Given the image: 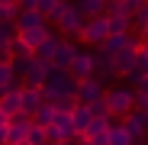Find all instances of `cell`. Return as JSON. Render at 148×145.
I'll use <instances>...</instances> for the list:
<instances>
[{"label":"cell","instance_id":"1","mask_svg":"<svg viewBox=\"0 0 148 145\" xmlns=\"http://www.w3.org/2000/svg\"><path fill=\"white\" fill-rule=\"evenodd\" d=\"M48 19L58 26V36H64V39H71V36H77L81 32V26H84V13H81V7L77 3H68V0H58V7L48 13Z\"/></svg>","mask_w":148,"mask_h":145},{"label":"cell","instance_id":"2","mask_svg":"<svg viewBox=\"0 0 148 145\" xmlns=\"http://www.w3.org/2000/svg\"><path fill=\"white\" fill-rule=\"evenodd\" d=\"M74 87H77V81H74L64 68H48L45 74V84H42V97L45 100H58V97H74Z\"/></svg>","mask_w":148,"mask_h":145},{"label":"cell","instance_id":"3","mask_svg":"<svg viewBox=\"0 0 148 145\" xmlns=\"http://www.w3.org/2000/svg\"><path fill=\"white\" fill-rule=\"evenodd\" d=\"M103 103L113 119H122L135 110V90L132 87H106L103 90Z\"/></svg>","mask_w":148,"mask_h":145},{"label":"cell","instance_id":"4","mask_svg":"<svg viewBox=\"0 0 148 145\" xmlns=\"http://www.w3.org/2000/svg\"><path fill=\"white\" fill-rule=\"evenodd\" d=\"M13 68H16L19 87H36V90H42L45 74H48V65H45V61H39L36 55H29V58H23V61H13Z\"/></svg>","mask_w":148,"mask_h":145},{"label":"cell","instance_id":"5","mask_svg":"<svg viewBox=\"0 0 148 145\" xmlns=\"http://www.w3.org/2000/svg\"><path fill=\"white\" fill-rule=\"evenodd\" d=\"M106 36H110V29H106V19H103V16H87L84 26H81V32H77V39H84L87 48H90V45H100Z\"/></svg>","mask_w":148,"mask_h":145},{"label":"cell","instance_id":"6","mask_svg":"<svg viewBox=\"0 0 148 145\" xmlns=\"http://www.w3.org/2000/svg\"><path fill=\"white\" fill-rule=\"evenodd\" d=\"M138 42H142V39H138L135 32H119V36H106L100 45H97V52H103L106 58H113V55H119L122 48H129V45L138 48Z\"/></svg>","mask_w":148,"mask_h":145},{"label":"cell","instance_id":"7","mask_svg":"<svg viewBox=\"0 0 148 145\" xmlns=\"http://www.w3.org/2000/svg\"><path fill=\"white\" fill-rule=\"evenodd\" d=\"M68 74L74 81L93 78V52H90V48H77V52H74V61L68 65Z\"/></svg>","mask_w":148,"mask_h":145},{"label":"cell","instance_id":"8","mask_svg":"<svg viewBox=\"0 0 148 145\" xmlns=\"http://www.w3.org/2000/svg\"><path fill=\"white\" fill-rule=\"evenodd\" d=\"M29 126H32V116H26V113L10 116V123H7V145H23Z\"/></svg>","mask_w":148,"mask_h":145},{"label":"cell","instance_id":"9","mask_svg":"<svg viewBox=\"0 0 148 145\" xmlns=\"http://www.w3.org/2000/svg\"><path fill=\"white\" fill-rule=\"evenodd\" d=\"M103 84L100 81H97V78H84V81H77V87H74V100H77V103H93V100H100V97H103Z\"/></svg>","mask_w":148,"mask_h":145},{"label":"cell","instance_id":"10","mask_svg":"<svg viewBox=\"0 0 148 145\" xmlns=\"http://www.w3.org/2000/svg\"><path fill=\"white\" fill-rule=\"evenodd\" d=\"M119 123L126 126V132H129L135 142H145V135H148V113H142V110H132L129 116H122Z\"/></svg>","mask_w":148,"mask_h":145},{"label":"cell","instance_id":"11","mask_svg":"<svg viewBox=\"0 0 148 145\" xmlns=\"http://www.w3.org/2000/svg\"><path fill=\"white\" fill-rule=\"evenodd\" d=\"M93 78L100 81L103 87L110 81H116V68H113V58H106L103 52H93Z\"/></svg>","mask_w":148,"mask_h":145},{"label":"cell","instance_id":"12","mask_svg":"<svg viewBox=\"0 0 148 145\" xmlns=\"http://www.w3.org/2000/svg\"><path fill=\"white\" fill-rule=\"evenodd\" d=\"M74 52H77V45H74L71 39H58V48H55V55H52V65H48V68H64L68 71V65L74 61Z\"/></svg>","mask_w":148,"mask_h":145},{"label":"cell","instance_id":"13","mask_svg":"<svg viewBox=\"0 0 148 145\" xmlns=\"http://www.w3.org/2000/svg\"><path fill=\"white\" fill-rule=\"evenodd\" d=\"M135 55H138V48H135V45H129V48H122L119 55H113L116 78H129V74H132V68H135Z\"/></svg>","mask_w":148,"mask_h":145},{"label":"cell","instance_id":"14","mask_svg":"<svg viewBox=\"0 0 148 145\" xmlns=\"http://www.w3.org/2000/svg\"><path fill=\"white\" fill-rule=\"evenodd\" d=\"M0 113H3L7 119L16 116V113H23V103H19V84L10 87L7 93H0Z\"/></svg>","mask_w":148,"mask_h":145},{"label":"cell","instance_id":"15","mask_svg":"<svg viewBox=\"0 0 148 145\" xmlns=\"http://www.w3.org/2000/svg\"><path fill=\"white\" fill-rule=\"evenodd\" d=\"M48 32H52V29H48V23H42V26H36V29H23V32H16V42H23L29 52H36V45H39Z\"/></svg>","mask_w":148,"mask_h":145},{"label":"cell","instance_id":"16","mask_svg":"<svg viewBox=\"0 0 148 145\" xmlns=\"http://www.w3.org/2000/svg\"><path fill=\"white\" fill-rule=\"evenodd\" d=\"M42 90H36V87H19V103H23V113L26 116H32L39 107H42Z\"/></svg>","mask_w":148,"mask_h":145},{"label":"cell","instance_id":"17","mask_svg":"<svg viewBox=\"0 0 148 145\" xmlns=\"http://www.w3.org/2000/svg\"><path fill=\"white\" fill-rule=\"evenodd\" d=\"M71 123H74V132L84 135V132H87V126L93 123L90 107H87V103H74V110H71Z\"/></svg>","mask_w":148,"mask_h":145},{"label":"cell","instance_id":"18","mask_svg":"<svg viewBox=\"0 0 148 145\" xmlns=\"http://www.w3.org/2000/svg\"><path fill=\"white\" fill-rule=\"evenodd\" d=\"M58 39H61L58 32H48V36L36 45V52H32V55H36L39 61H45V65H52V55H55V48H58Z\"/></svg>","mask_w":148,"mask_h":145},{"label":"cell","instance_id":"19","mask_svg":"<svg viewBox=\"0 0 148 145\" xmlns=\"http://www.w3.org/2000/svg\"><path fill=\"white\" fill-rule=\"evenodd\" d=\"M19 78H16V68L10 58H0V93H7L10 87H16Z\"/></svg>","mask_w":148,"mask_h":145},{"label":"cell","instance_id":"20","mask_svg":"<svg viewBox=\"0 0 148 145\" xmlns=\"http://www.w3.org/2000/svg\"><path fill=\"white\" fill-rule=\"evenodd\" d=\"M42 23H48V19H42L36 10H19V16L13 19V29L23 32V29H36V26H42Z\"/></svg>","mask_w":148,"mask_h":145},{"label":"cell","instance_id":"21","mask_svg":"<svg viewBox=\"0 0 148 145\" xmlns=\"http://www.w3.org/2000/svg\"><path fill=\"white\" fill-rule=\"evenodd\" d=\"M135 139L126 132L122 123H110V132H106V145H132Z\"/></svg>","mask_w":148,"mask_h":145},{"label":"cell","instance_id":"22","mask_svg":"<svg viewBox=\"0 0 148 145\" xmlns=\"http://www.w3.org/2000/svg\"><path fill=\"white\" fill-rule=\"evenodd\" d=\"M110 123H116L113 116H103V119H93V123L87 126V132H84V139H106V132H110Z\"/></svg>","mask_w":148,"mask_h":145},{"label":"cell","instance_id":"23","mask_svg":"<svg viewBox=\"0 0 148 145\" xmlns=\"http://www.w3.org/2000/svg\"><path fill=\"white\" fill-rule=\"evenodd\" d=\"M52 119H55V107L48 103V100H42V107H39V110L32 113V123L45 129V126H52Z\"/></svg>","mask_w":148,"mask_h":145},{"label":"cell","instance_id":"24","mask_svg":"<svg viewBox=\"0 0 148 145\" xmlns=\"http://www.w3.org/2000/svg\"><path fill=\"white\" fill-rule=\"evenodd\" d=\"M74 3L81 7L84 16H103V10H106L110 0H74Z\"/></svg>","mask_w":148,"mask_h":145},{"label":"cell","instance_id":"25","mask_svg":"<svg viewBox=\"0 0 148 145\" xmlns=\"http://www.w3.org/2000/svg\"><path fill=\"white\" fill-rule=\"evenodd\" d=\"M26 145H48V142H45V129L32 123V126H29V132H26Z\"/></svg>","mask_w":148,"mask_h":145},{"label":"cell","instance_id":"26","mask_svg":"<svg viewBox=\"0 0 148 145\" xmlns=\"http://www.w3.org/2000/svg\"><path fill=\"white\" fill-rule=\"evenodd\" d=\"M55 7H58V0H36V13L42 19H48V13H52Z\"/></svg>","mask_w":148,"mask_h":145},{"label":"cell","instance_id":"27","mask_svg":"<svg viewBox=\"0 0 148 145\" xmlns=\"http://www.w3.org/2000/svg\"><path fill=\"white\" fill-rule=\"evenodd\" d=\"M129 81H132L135 93H148V74H138V78H129Z\"/></svg>","mask_w":148,"mask_h":145},{"label":"cell","instance_id":"28","mask_svg":"<svg viewBox=\"0 0 148 145\" xmlns=\"http://www.w3.org/2000/svg\"><path fill=\"white\" fill-rule=\"evenodd\" d=\"M90 113H93V119H103V116H110V113H106V103H103V97L90 103Z\"/></svg>","mask_w":148,"mask_h":145},{"label":"cell","instance_id":"29","mask_svg":"<svg viewBox=\"0 0 148 145\" xmlns=\"http://www.w3.org/2000/svg\"><path fill=\"white\" fill-rule=\"evenodd\" d=\"M119 3H122V10H126V13L132 16L138 7H145V3H148V0H119Z\"/></svg>","mask_w":148,"mask_h":145},{"label":"cell","instance_id":"30","mask_svg":"<svg viewBox=\"0 0 148 145\" xmlns=\"http://www.w3.org/2000/svg\"><path fill=\"white\" fill-rule=\"evenodd\" d=\"M135 110L148 113V93H135Z\"/></svg>","mask_w":148,"mask_h":145},{"label":"cell","instance_id":"31","mask_svg":"<svg viewBox=\"0 0 148 145\" xmlns=\"http://www.w3.org/2000/svg\"><path fill=\"white\" fill-rule=\"evenodd\" d=\"M7 123H10V119L0 113V145H7Z\"/></svg>","mask_w":148,"mask_h":145},{"label":"cell","instance_id":"32","mask_svg":"<svg viewBox=\"0 0 148 145\" xmlns=\"http://www.w3.org/2000/svg\"><path fill=\"white\" fill-rule=\"evenodd\" d=\"M19 10H36V0H16Z\"/></svg>","mask_w":148,"mask_h":145},{"label":"cell","instance_id":"33","mask_svg":"<svg viewBox=\"0 0 148 145\" xmlns=\"http://www.w3.org/2000/svg\"><path fill=\"white\" fill-rule=\"evenodd\" d=\"M138 55H142V58H145V61H148V42H145V39H142V42H138Z\"/></svg>","mask_w":148,"mask_h":145},{"label":"cell","instance_id":"34","mask_svg":"<svg viewBox=\"0 0 148 145\" xmlns=\"http://www.w3.org/2000/svg\"><path fill=\"white\" fill-rule=\"evenodd\" d=\"M0 7H16V0H0Z\"/></svg>","mask_w":148,"mask_h":145},{"label":"cell","instance_id":"35","mask_svg":"<svg viewBox=\"0 0 148 145\" xmlns=\"http://www.w3.org/2000/svg\"><path fill=\"white\" fill-rule=\"evenodd\" d=\"M138 36H142V39H145V42H148V26H145V29H142V32H138Z\"/></svg>","mask_w":148,"mask_h":145},{"label":"cell","instance_id":"36","mask_svg":"<svg viewBox=\"0 0 148 145\" xmlns=\"http://www.w3.org/2000/svg\"><path fill=\"white\" fill-rule=\"evenodd\" d=\"M132 145H148V142H132Z\"/></svg>","mask_w":148,"mask_h":145},{"label":"cell","instance_id":"37","mask_svg":"<svg viewBox=\"0 0 148 145\" xmlns=\"http://www.w3.org/2000/svg\"><path fill=\"white\" fill-rule=\"evenodd\" d=\"M68 145H77V142H68Z\"/></svg>","mask_w":148,"mask_h":145},{"label":"cell","instance_id":"38","mask_svg":"<svg viewBox=\"0 0 148 145\" xmlns=\"http://www.w3.org/2000/svg\"><path fill=\"white\" fill-rule=\"evenodd\" d=\"M145 142H148V135H145Z\"/></svg>","mask_w":148,"mask_h":145},{"label":"cell","instance_id":"39","mask_svg":"<svg viewBox=\"0 0 148 145\" xmlns=\"http://www.w3.org/2000/svg\"><path fill=\"white\" fill-rule=\"evenodd\" d=\"M23 145H26V142H23Z\"/></svg>","mask_w":148,"mask_h":145}]
</instances>
